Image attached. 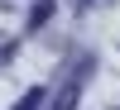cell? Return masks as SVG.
<instances>
[{
    "instance_id": "6da1fadb",
    "label": "cell",
    "mask_w": 120,
    "mask_h": 110,
    "mask_svg": "<svg viewBox=\"0 0 120 110\" xmlns=\"http://www.w3.org/2000/svg\"><path fill=\"white\" fill-rule=\"evenodd\" d=\"M38 101H43V91H38V86H34V91H24V101H19V105H15V110H34V105H38Z\"/></svg>"
}]
</instances>
